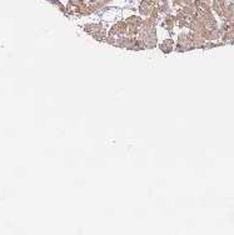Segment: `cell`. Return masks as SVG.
I'll use <instances>...</instances> for the list:
<instances>
[{
	"mask_svg": "<svg viewBox=\"0 0 234 235\" xmlns=\"http://www.w3.org/2000/svg\"><path fill=\"white\" fill-rule=\"evenodd\" d=\"M154 8H155V5H154L153 0H143L140 6H139V11H140L142 15H146V16H149V15L152 14Z\"/></svg>",
	"mask_w": 234,
	"mask_h": 235,
	"instance_id": "obj_1",
	"label": "cell"
},
{
	"mask_svg": "<svg viewBox=\"0 0 234 235\" xmlns=\"http://www.w3.org/2000/svg\"><path fill=\"white\" fill-rule=\"evenodd\" d=\"M161 50H163L164 53H169V51H172L173 50V40L172 39H168V40H165L163 44H161Z\"/></svg>",
	"mask_w": 234,
	"mask_h": 235,
	"instance_id": "obj_2",
	"label": "cell"
}]
</instances>
